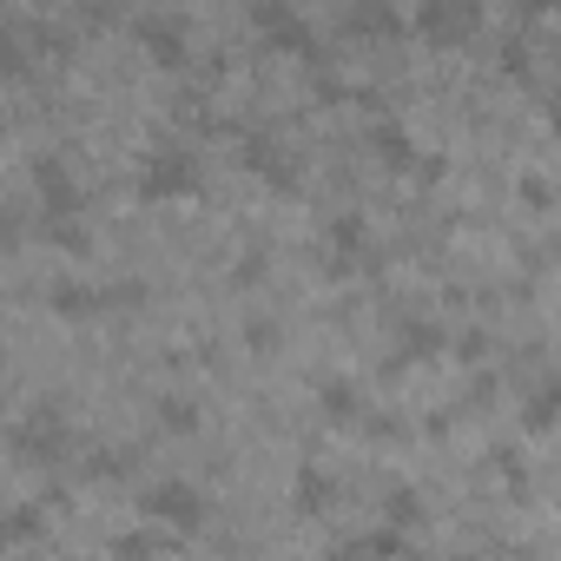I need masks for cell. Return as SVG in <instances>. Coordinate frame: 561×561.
<instances>
[{"label": "cell", "mask_w": 561, "mask_h": 561, "mask_svg": "<svg viewBox=\"0 0 561 561\" xmlns=\"http://www.w3.org/2000/svg\"><path fill=\"white\" fill-rule=\"evenodd\" d=\"M133 185H139V198H192V192H198V152L179 146V139H159V146L139 159Z\"/></svg>", "instance_id": "1"}, {"label": "cell", "mask_w": 561, "mask_h": 561, "mask_svg": "<svg viewBox=\"0 0 561 561\" xmlns=\"http://www.w3.org/2000/svg\"><path fill=\"white\" fill-rule=\"evenodd\" d=\"M8 443H14L21 462H67V449H73V423H67L54 403H41V410H27V416L8 430Z\"/></svg>", "instance_id": "2"}, {"label": "cell", "mask_w": 561, "mask_h": 561, "mask_svg": "<svg viewBox=\"0 0 561 561\" xmlns=\"http://www.w3.org/2000/svg\"><path fill=\"white\" fill-rule=\"evenodd\" d=\"M139 515L159 528H198L205 522V495L192 489V476H159L139 489Z\"/></svg>", "instance_id": "3"}, {"label": "cell", "mask_w": 561, "mask_h": 561, "mask_svg": "<svg viewBox=\"0 0 561 561\" xmlns=\"http://www.w3.org/2000/svg\"><path fill=\"white\" fill-rule=\"evenodd\" d=\"M34 192H41V211L47 218H73L80 211V185H73V172H67L60 152H41L34 159Z\"/></svg>", "instance_id": "4"}, {"label": "cell", "mask_w": 561, "mask_h": 561, "mask_svg": "<svg viewBox=\"0 0 561 561\" xmlns=\"http://www.w3.org/2000/svg\"><path fill=\"white\" fill-rule=\"evenodd\" d=\"M47 305H54L60 318H93V311L106 305V291H93V285H80V277H60V285L47 291Z\"/></svg>", "instance_id": "5"}, {"label": "cell", "mask_w": 561, "mask_h": 561, "mask_svg": "<svg viewBox=\"0 0 561 561\" xmlns=\"http://www.w3.org/2000/svg\"><path fill=\"white\" fill-rule=\"evenodd\" d=\"M291 502H298V515H318V508H331V502H337V482H331L324 469H298Z\"/></svg>", "instance_id": "6"}, {"label": "cell", "mask_w": 561, "mask_h": 561, "mask_svg": "<svg viewBox=\"0 0 561 561\" xmlns=\"http://www.w3.org/2000/svg\"><path fill=\"white\" fill-rule=\"evenodd\" d=\"M139 34L159 47V60H165V67H172V60H185V27H179V21H165V14H146V21H139Z\"/></svg>", "instance_id": "7"}, {"label": "cell", "mask_w": 561, "mask_h": 561, "mask_svg": "<svg viewBox=\"0 0 561 561\" xmlns=\"http://www.w3.org/2000/svg\"><path fill=\"white\" fill-rule=\"evenodd\" d=\"M370 146H377L390 165H410V159H416V139H410L397 119H377V126H370Z\"/></svg>", "instance_id": "8"}, {"label": "cell", "mask_w": 561, "mask_h": 561, "mask_svg": "<svg viewBox=\"0 0 561 561\" xmlns=\"http://www.w3.org/2000/svg\"><path fill=\"white\" fill-rule=\"evenodd\" d=\"M41 508L34 502H21V508H0V548H8V541H27V535H41Z\"/></svg>", "instance_id": "9"}, {"label": "cell", "mask_w": 561, "mask_h": 561, "mask_svg": "<svg viewBox=\"0 0 561 561\" xmlns=\"http://www.w3.org/2000/svg\"><path fill=\"white\" fill-rule=\"evenodd\" d=\"M318 403L344 423V416H357L364 410V397H357V383H344V377H324V390H318Z\"/></svg>", "instance_id": "10"}, {"label": "cell", "mask_w": 561, "mask_h": 561, "mask_svg": "<svg viewBox=\"0 0 561 561\" xmlns=\"http://www.w3.org/2000/svg\"><path fill=\"white\" fill-rule=\"evenodd\" d=\"M416 522H423V502H416L410 489H397V495L383 502V528H397V535H410Z\"/></svg>", "instance_id": "11"}, {"label": "cell", "mask_w": 561, "mask_h": 561, "mask_svg": "<svg viewBox=\"0 0 561 561\" xmlns=\"http://www.w3.org/2000/svg\"><path fill=\"white\" fill-rule=\"evenodd\" d=\"M159 416H165V430H172V436L198 430V403H185V397H165V403H159Z\"/></svg>", "instance_id": "12"}, {"label": "cell", "mask_w": 561, "mask_h": 561, "mask_svg": "<svg viewBox=\"0 0 561 561\" xmlns=\"http://www.w3.org/2000/svg\"><path fill=\"white\" fill-rule=\"evenodd\" d=\"M152 548H159V535H119L113 561H152Z\"/></svg>", "instance_id": "13"}, {"label": "cell", "mask_w": 561, "mask_h": 561, "mask_svg": "<svg viewBox=\"0 0 561 561\" xmlns=\"http://www.w3.org/2000/svg\"><path fill=\"white\" fill-rule=\"evenodd\" d=\"M324 561H377V541H370V535H357V541H331Z\"/></svg>", "instance_id": "14"}, {"label": "cell", "mask_w": 561, "mask_h": 561, "mask_svg": "<svg viewBox=\"0 0 561 561\" xmlns=\"http://www.w3.org/2000/svg\"><path fill=\"white\" fill-rule=\"evenodd\" d=\"M331 244L337 251H357L364 244V218H331Z\"/></svg>", "instance_id": "15"}, {"label": "cell", "mask_w": 561, "mask_h": 561, "mask_svg": "<svg viewBox=\"0 0 561 561\" xmlns=\"http://www.w3.org/2000/svg\"><path fill=\"white\" fill-rule=\"evenodd\" d=\"M397 344H403V351H410V357H423V351H436V344H443V337H436V331H430V324H410V331H403V337H397Z\"/></svg>", "instance_id": "16"}, {"label": "cell", "mask_w": 561, "mask_h": 561, "mask_svg": "<svg viewBox=\"0 0 561 561\" xmlns=\"http://www.w3.org/2000/svg\"><path fill=\"white\" fill-rule=\"evenodd\" d=\"M8 238H21V218H14L8 205H0V244H8Z\"/></svg>", "instance_id": "17"}]
</instances>
